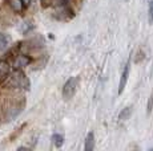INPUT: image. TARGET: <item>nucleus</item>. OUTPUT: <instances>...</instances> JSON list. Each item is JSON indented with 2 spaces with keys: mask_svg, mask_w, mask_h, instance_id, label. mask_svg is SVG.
Wrapping results in <instances>:
<instances>
[{
  "mask_svg": "<svg viewBox=\"0 0 153 151\" xmlns=\"http://www.w3.org/2000/svg\"><path fill=\"white\" fill-rule=\"evenodd\" d=\"M77 84H79V78L77 77H71L63 86V97L65 100H69V98L73 97L76 92V88H77Z\"/></svg>",
  "mask_w": 153,
  "mask_h": 151,
  "instance_id": "2",
  "label": "nucleus"
},
{
  "mask_svg": "<svg viewBox=\"0 0 153 151\" xmlns=\"http://www.w3.org/2000/svg\"><path fill=\"white\" fill-rule=\"evenodd\" d=\"M29 62H31L29 57L24 56V54H20V56H16V59L13 60V68L22 69V68H24V66H27Z\"/></svg>",
  "mask_w": 153,
  "mask_h": 151,
  "instance_id": "3",
  "label": "nucleus"
},
{
  "mask_svg": "<svg viewBox=\"0 0 153 151\" xmlns=\"http://www.w3.org/2000/svg\"><path fill=\"white\" fill-rule=\"evenodd\" d=\"M11 84L16 88H23V89H29V80L25 77V74L23 72H20V69H16L13 72L12 77H11Z\"/></svg>",
  "mask_w": 153,
  "mask_h": 151,
  "instance_id": "1",
  "label": "nucleus"
},
{
  "mask_svg": "<svg viewBox=\"0 0 153 151\" xmlns=\"http://www.w3.org/2000/svg\"><path fill=\"white\" fill-rule=\"evenodd\" d=\"M128 76H129V61L126 62L125 68H124V72L121 74V80H120V84H119V94H121L125 89V85H126V80H128Z\"/></svg>",
  "mask_w": 153,
  "mask_h": 151,
  "instance_id": "4",
  "label": "nucleus"
},
{
  "mask_svg": "<svg viewBox=\"0 0 153 151\" xmlns=\"http://www.w3.org/2000/svg\"><path fill=\"white\" fill-rule=\"evenodd\" d=\"M152 102H153V97L149 98V103H148V113H151V110H152Z\"/></svg>",
  "mask_w": 153,
  "mask_h": 151,
  "instance_id": "12",
  "label": "nucleus"
},
{
  "mask_svg": "<svg viewBox=\"0 0 153 151\" xmlns=\"http://www.w3.org/2000/svg\"><path fill=\"white\" fill-rule=\"evenodd\" d=\"M131 114H132V106H128V107H125V109L123 110L121 113H120L119 118H120L121 121H126V119H129Z\"/></svg>",
  "mask_w": 153,
  "mask_h": 151,
  "instance_id": "8",
  "label": "nucleus"
},
{
  "mask_svg": "<svg viewBox=\"0 0 153 151\" xmlns=\"http://www.w3.org/2000/svg\"><path fill=\"white\" fill-rule=\"evenodd\" d=\"M8 4H10V7L12 8L15 12H22L23 10H24V3L22 1V0H7Z\"/></svg>",
  "mask_w": 153,
  "mask_h": 151,
  "instance_id": "7",
  "label": "nucleus"
},
{
  "mask_svg": "<svg viewBox=\"0 0 153 151\" xmlns=\"http://www.w3.org/2000/svg\"><path fill=\"white\" fill-rule=\"evenodd\" d=\"M23 3H24V5H29V3H31V0H22Z\"/></svg>",
  "mask_w": 153,
  "mask_h": 151,
  "instance_id": "13",
  "label": "nucleus"
},
{
  "mask_svg": "<svg viewBox=\"0 0 153 151\" xmlns=\"http://www.w3.org/2000/svg\"><path fill=\"white\" fill-rule=\"evenodd\" d=\"M93 147H95V134H93V133H88L87 138H85L84 150L85 151H92Z\"/></svg>",
  "mask_w": 153,
  "mask_h": 151,
  "instance_id": "6",
  "label": "nucleus"
},
{
  "mask_svg": "<svg viewBox=\"0 0 153 151\" xmlns=\"http://www.w3.org/2000/svg\"><path fill=\"white\" fill-rule=\"evenodd\" d=\"M7 46H8V39H7V36H5V34H3V33H0V52L4 51Z\"/></svg>",
  "mask_w": 153,
  "mask_h": 151,
  "instance_id": "10",
  "label": "nucleus"
},
{
  "mask_svg": "<svg viewBox=\"0 0 153 151\" xmlns=\"http://www.w3.org/2000/svg\"><path fill=\"white\" fill-rule=\"evenodd\" d=\"M52 141H53L56 147H61L64 143V138H63V135H60V134H55L52 136Z\"/></svg>",
  "mask_w": 153,
  "mask_h": 151,
  "instance_id": "9",
  "label": "nucleus"
},
{
  "mask_svg": "<svg viewBox=\"0 0 153 151\" xmlns=\"http://www.w3.org/2000/svg\"><path fill=\"white\" fill-rule=\"evenodd\" d=\"M153 21V0L151 1V4H149V23Z\"/></svg>",
  "mask_w": 153,
  "mask_h": 151,
  "instance_id": "11",
  "label": "nucleus"
},
{
  "mask_svg": "<svg viewBox=\"0 0 153 151\" xmlns=\"http://www.w3.org/2000/svg\"><path fill=\"white\" fill-rule=\"evenodd\" d=\"M11 66L5 60H0V80H4L8 74H10Z\"/></svg>",
  "mask_w": 153,
  "mask_h": 151,
  "instance_id": "5",
  "label": "nucleus"
}]
</instances>
